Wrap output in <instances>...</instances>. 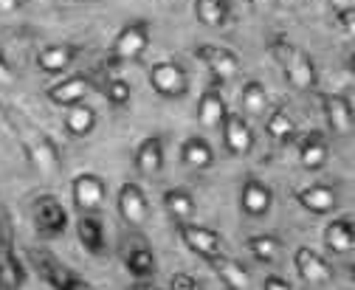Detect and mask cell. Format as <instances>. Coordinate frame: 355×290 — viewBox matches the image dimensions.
<instances>
[{
	"label": "cell",
	"mask_w": 355,
	"mask_h": 290,
	"mask_svg": "<svg viewBox=\"0 0 355 290\" xmlns=\"http://www.w3.org/2000/svg\"><path fill=\"white\" fill-rule=\"evenodd\" d=\"M9 121V127L15 133V138L20 141L23 152L28 155V161L34 163V167L46 175V178H54L60 175L62 170V155H60V147L54 144V138L46 133V130H40L37 124L26 116H20V110H12V107H0Z\"/></svg>",
	"instance_id": "cell-1"
},
{
	"label": "cell",
	"mask_w": 355,
	"mask_h": 290,
	"mask_svg": "<svg viewBox=\"0 0 355 290\" xmlns=\"http://www.w3.org/2000/svg\"><path fill=\"white\" fill-rule=\"evenodd\" d=\"M268 51L274 57V62L282 68L288 85L293 91H316L319 76H316V65L310 60V54L304 48H299L296 43H291L288 37H274L268 43Z\"/></svg>",
	"instance_id": "cell-2"
},
{
	"label": "cell",
	"mask_w": 355,
	"mask_h": 290,
	"mask_svg": "<svg viewBox=\"0 0 355 290\" xmlns=\"http://www.w3.org/2000/svg\"><path fill=\"white\" fill-rule=\"evenodd\" d=\"M147 48H150V23L147 20H130L127 26H121V31L113 39V46H110V62L113 65L136 62V60L144 57Z\"/></svg>",
	"instance_id": "cell-3"
},
{
	"label": "cell",
	"mask_w": 355,
	"mask_h": 290,
	"mask_svg": "<svg viewBox=\"0 0 355 290\" xmlns=\"http://www.w3.org/2000/svg\"><path fill=\"white\" fill-rule=\"evenodd\" d=\"M178 237L184 239V245L195 257H200L203 262H211L217 257H226V239L220 231L209 228V226H198V223H175Z\"/></svg>",
	"instance_id": "cell-4"
},
{
	"label": "cell",
	"mask_w": 355,
	"mask_h": 290,
	"mask_svg": "<svg viewBox=\"0 0 355 290\" xmlns=\"http://www.w3.org/2000/svg\"><path fill=\"white\" fill-rule=\"evenodd\" d=\"M31 220L42 239H57L68 231V209L57 194H40L31 203Z\"/></svg>",
	"instance_id": "cell-5"
},
{
	"label": "cell",
	"mask_w": 355,
	"mask_h": 290,
	"mask_svg": "<svg viewBox=\"0 0 355 290\" xmlns=\"http://www.w3.org/2000/svg\"><path fill=\"white\" fill-rule=\"evenodd\" d=\"M150 88L161 96V99H184L189 93V76L187 68L178 65L175 60H161L150 68L147 73Z\"/></svg>",
	"instance_id": "cell-6"
},
{
	"label": "cell",
	"mask_w": 355,
	"mask_h": 290,
	"mask_svg": "<svg viewBox=\"0 0 355 290\" xmlns=\"http://www.w3.org/2000/svg\"><path fill=\"white\" fill-rule=\"evenodd\" d=\"M322 113L327 118V127L333 136L349 138L355 133V105L347 93H333V91H316Z\"/></svg>",
	"instance_id": "cell-7"
},
{
	"label": "cell",
	"mask_w": 355,
	"mask_h": 290,
	"mask_svg": "<svg viewBox=\"0 0 355 290\" xmlns=\"http://www.w3.org/2000/svg\"><path fill=\"white\" fill-rule=\"evenodd\" d=\"M192 57L211 73L214 85H220V82H232L240 73V57L232 48L214 46V43H200V46H195Z\"/></svg>",
	"instance_id": "cell-8"
},
{
	"label": "cell",
	"mask_w": 355,
	"mask_h": 290,
	"mask_svg": "<svg viewBox=\"0 0 355 290\" xmlns=\"http://www.w3.org/2000/svg\"><path fill=\"white\" fill-rule=\"evenodd\" d=\"M31 265L49 282L51 290H87V284L51 251H31Z\"/></svg>",
	"instance_id": "cell-9"
},
{
	"label": "cell",
	"mask_w": 355,
	"mask_h": 290,
	"mask_svg": "<svg viewBox=\"0 0 355 290\" xmlns=\"http://www.w3.org/2000/svg\"><path fill=\"white\" fill-rule=\"evenodd\" d=\"M107 197V183L96 172H76L71 181V200L82 215H96Z\"/></svg>",
	"instance_id": "cell-10"
},
{
	"label": "cell",
	"mask_w": 355,
	"mask_h": 290,
	"mask_svg": "<svg viewBox=\"0 0 355 290\" xmlns=\"http://www.w3.org/2000/svg\"><path fill=\"white\" fill-rule=\"evenodd\" d=\"M116 209L127 226H132V228L144 226L150 220V197H147L144 186L136 181H124L116 194Z\"/></svg>",
	"instance_id": "cell-11"
},
{
	"label": "cell",
	"mask_w": 355,
	"mask_h": 290,
	"mask_svg": "<svg viewBox=\"0 0 355 290\" xmlns=\"http://www.w3.org/2000/svg\"><path fill=\"white\" fill-rule=\"evenodd\" d=\"M26 284V265L12 245V231L0 228V290H20Z\"/></svg>",
	"instance_id": "cell-12"
},
{
	"label": "cell",
	"mask_w": 355,
	"mask_h": 290,
	"mask_svg": "<svg viewBox=\"0 0 355 290\" xmlns=\"http://www.w3.org/2000/svg\"><path fill=\"white\" fill-rule=\"evenodd\" d=\"M220 130H223V147L232 158H243L254 149V130L251 124L243 113H226L223 124H220Z\"/></svg>",
	"instance_id": "cell-13"
},
{
	"label": "cell",
	"mask_w": 355,
	"mask_h": 290,
	"mask_svg": "<svg viewBox=\"0 0 355 290\" xmlns=\"http://www.w3.org/2000/svg\"><path fill=\"white\" fill-rule=\"evenodd\" d=\"M271 206H274L271 186L265 181H259V178H254V175H248L243 181V186H240V209H243V215L259 220V217H265L271 212Z\"/></svg>",
	"instance_id": "cell-14"
},
{
	"label": "cell",
	"mask_w": 355,
	"mask_h": 290,
	"mask_svg": "<svg viewBox=\"0 0 355 290\" xmlns=\"http://www.w3.org/2000/svg\"><path fill=\"white\" fill-rule=\"evenodd\" d=\"M121 262H124V271H127L132 279H136V282L153 279V276H155V268H158L155 251L150 248L147 239H132V242H127L124 254H121Z\"/></svg>",
	"instance_id": "cell-15"
},
{
	"label": "cell",
	"mask_w": 355,
	"mask_h": 290,
	"mask_svg": "<svg viewBox=\"0 0 355 290\" xmlns=\"http://www.w3.org/2000/svg\"><path fill=\"white\" fill-rule=\"evenodd\" d=\"M293 200L302 206L307 215L324 217V215H330L338 206V192H336L333 183H310V186L293 192Z\"/></svg>",
	"instance_id": "cell-16"
},
{
	"label": "cell",
	"mask_w": 355,
	"mask_h": 290,
	"mask_svg": "<svg viewBox=\"0 0 355 290\" xmlns=\"http://www.w3.org/2000/svg\"><path fill=\"white\" fill-rule=\"evenodd\" d=\"M132 163H136L139 175H144V178L161 175V172H164V163H166V141H164V136H158V133L147 136V138L136 147Z\"/></svg>",
	"instance_id": "cell-17"
},
{
	"label": "cell",
	"mask_w": 355,
	"mask_h": 290,
	"mask_svg": "<svg viewBox=\"0 0 355 290\" xmlns=\"http://www.w3.org/2000/svg\"><path fill=\"white\" fill-rule=\"evenodd\" d=\"M293 265H296V273L307 282V284H327L333 279V268L330 262L313 251L310 245H299L293 251Z\"/></svg>",
	"instance_id": "cell-18"
},
{
	"label": "cell",
	"mask_w": 355,
	"mask_h": 290,
	"mask_svg": "<svg viewBox=\"0 0 355 290\" xmlns=\"http://www.w3.org/2000/svg\"><path fill=\"white\" fill-rule=\"evenodd\" d=\"M91 91H94V79L91 76H87V73H71L62 82H57V85H51L46 93H49V99L54 105H60V107L68 110V107L85 102Z\"/></svg>",
	"instance_id": "cell-19"
},
{
	"label": "cell",
	"mask_w": 355,
	"mask_h": 290,
	"mask_svg": "<svg viewBox=\"0 0 355 290\" xmlns=\"http://www.w3.org/2000/svg\"><path fill=\"white\" fill-rule=\"evenodd\" d=\"M330 158V141L322 130H310L307 136H302L299 141V163L307 172H319L327 167Z\"/></svg>",
	"instance_id": "cell-20"
},
{
	"label": "cell",
	"mask_w": 355,
	"mask_h": 290,
	"mask_svg": "<svg viewBox=\"0 0 355 290\" xmlns=\"http://www.w3.org/2000/svg\"><path fill=\"white\" fill-rule=\"evenodd\" d=\"M76 239L91 257H102L107 248V234L105 223L99 215H79L76 217Z\"/></svg>",
	"instance_id": "cell-21"
},
{
	"label": "cell",
	"mask_w": 355,
	"mask_h": 290,
	"mask_svg": "<svg viewBox=\"0 0 355 290\" xmlns=\"http://www.w3.org/2000/svg\"><path fill=\"white\" fill-rule=\"evenodd\" d=\"M226 113H229V107H226V99L217 85H209L198 96V124L203 130H217L220 124H223Z\"/></svg>",
	"instance_id": "cell-22"
},
{
	"label": "cell",
	"mask_w": 355,
	"mask_h": 290,
	"mask_svg": "<svg viewBox=\"0 0 355 290\" xmlns=\"http://www.w3.org/2000/svg\"><path fill=\"white\" fill-rule=\"evenodd\" d=\"M322 239H324V248L330 254H349L355 248V217L341 215V217L330 220L324 226Z\"/></svg>",
	"instance_id": "cell-23"
},
{
	"label": "cell",
	"mask_w": 355,
	"mask_h": 290,
	"mask_svg": "<svg viewBox=\"0 0 355 290\" xmlns=\"http://www.w3.org/2000/svg\"><path fill=\"white\" fill-rule=\"evenodd\" d=\"M214 276L220 279L226 290H248L251 287V271L240 262V260H232V257H217L211 262H206Z\"/></svg>",
	"instance_id": "cell-24"
},
{
	"label": "cell",
	"mask_w": 355,
	"mask_h": 290,
	"mask_svg": "<svg viewBox=\"0 0 355 290\" xmlns=\"http://www.w3.org/2000/svg\"><path fill=\"white\" fill-rule=\"evenodd\" d=\"M73 60H76V48L73 46L54 43V46H42L37 51V60L34 62H37V68L42 73H62V71H68L73 65Z\"/></svg>",
	"instance_id": "cell-25"
},
{
	"label": "cell",
	"mask_w": 355,
	"mask_h": 290,
	"mask_svg": "<svg viewBox=\"0 0 355 290\" xmlns=\"http://www.w3.org/2000/svg\"><path fill=\"white\" fill-rule=\"evenodd\" d=\"M181 163L195 172H203L214 163V147L209 138L203 136H189L184 144H181Z\"/></svg>",
	"instance_id": "cell-26"
},
{
	"label": "cell",
	"mask_w": 355,
	"mask_h": 290,
	"mask_svg": "<svg viewBox=\"0 0 355 290\" xmlns=\"http://www.w3.org/2000/svg\"><path fill=\"white\" fill-rule=\"evenodd\" d=\"M161 203H164V212H166L175 223H189V220L195 217V212H198L192 192L184 189V186H172V189H166Z\"/></svg>",
	"instance_id": "cell-27"
},
{
	"label": "cell",
	"mask_w": 355,
	"mask_h": 290,
	"mask_svg": "<svg viewBox=\"0 0 355 290\" xmlns=\"http://www.w3.org/2000/svg\"><path fill=\"white\" fill-rule=\"evenodd\" d=\"M96 121H99L96 107L79 102V105L68 107V113H65V130H68L71 138H85V136H91V133H94Z\"/></svg>",
	"instance_id": "cell-28"
},
{
	"label": "cell",
	"mask_w": 355,
	"mask_h": 290,
	"mask_svg": "<svg viewBox=\"0 0 355 290\" xmlns=\"http://www.w3.org/2000/svg\"><path fill=\"white\" fill-rule=\"evenodd\" d=\"M265 133L271 136V141H279V144H288L296 138V121L291 118L285 105H277L268 113V118H265Z\"/></svg>",
	"instance_id": "cell-29"
},
{
	"label": "cell",
	"mask_w": 355,
	"mask_h": 290,
	"mask_svg": "<svg viewBox=\"0 0 355 290\" xmlns=\"http://www.w3.org/2000/svg\"><path fill=\"white\" fill-rule=\"evenodd\" d=\"M195 17L209 28L226 26L232 17V0H195Z\"/></svg>",
	"instance_id": "cell-30"
},
{
	"label": "cell",
	"mask_w": 355,
	"mask_h": 290,
	"mask_svg": "<svg viewBox=\"0 0 355 290\" xmlns=\"http://www.w3.org/2000/svg\"><path fill=\"white\" fill-rule=\"evenodd\" d=\"M245 248L259 265H274L279 260V251H282V239L274 234H254L245 239Z\"/></svg>",
	"instance_id": "cell-31"
},
{
	"label": "cell",
	"mask_w": 355,
	"mask_h": 290,
	"mask_svg": "<svg viewBox=\"0 0 355 290\" xmlns=\"http://www.w3.org/2000/svg\"><path fill=\"white\" fill-rule=\"evenodd\" d=\"M240 105H243V116H262L265 110H268L271 99H268V91H265V85L259 79H248L243 91H240Z\"/></svg>",
	"instance_id": "cell-32"
},
{
	"label": "cell",
	"mask_w": 355,
	"mask_h": 290,
	"mask_svg": "<svg viewBox=\"0 0 355 290\" xmlns=\"http://www.w3.org/2000/svg\"><path fill=\"white\" fill-rule=\"evenodd\" d=\"M105 99H107V105L110 107H116V110H121V107H127L130 102H132V88H130V82L127 79H121V76H113L107 85H105Z\"/></svg>",
	"instance_id": "cell-33"
},
{
	"label": "cell",
	"mask_w": 355,
	"mask_h": 290,
	"mask_svg": "<svg viewBox=\"0 0 355 290\" xmlns=\"http://www.w3.org/2000/svg\"><path fill=\"white\" fill-rule=\"evenodd\" d=\"M166 290H203V287H200V279L198 276H192L187 271H178V273H172Z\"/></svg>",
	"instance_id": "cell-34"
},
{
	"label": "cell",
	"mask_w": 355,
	"mask_h": 290,
	"mask_svg": "<svg viewBox=\"0 0 355 290\" xmlns=\"http://www.w3.org/2000/svg\"><path fill=\"white\" fill-rule=\"evenodd\" d=\"M336 20H338V26L355 39V6H347V9H338L336 12Z\"/></svg>",
	"instance_id": "cell-35"
},
{
	"label": "cell",
	"mask_w": 355,
	"mask_h": 290,
	"mask_svg": "<svg viewBox=\"0 0 355 290\" xmlns=\"http://www.w3.org/2000/svg\"><path fill=\"white\" fill-rule=\"evenodd\" d=\"M15 82H17V76H15V68L9 65V60H6L3 48H0V88H12Z\"/></svg>",
	"instance_id": "cell-36"
},
{
	"label": "cell",
	"mask_w": 355,
	"mask_h": 290,
	"mask_svg": "<svg viewBox=\"0 0 355 290\" xmlns=\"http://www.w3.org/2000/svg\"><path fill=\"white\" fill-rule=\"evenodd\" d=\"M262 290H293V284L279 273H268L265 282H262Z\"/></svg>",
	"instance_id": "cell-37"
},
{
	"label": "cell",
	"mask_w": 355,
	"mask_h": 290,
	"mask_svg": "<svg viewBox=\"0 0 355 290\" xmlns=\"http://www.w3.org/2000/svg\"><path fill=\"white\" fill-rule=\"evenodd\" d=\"M23 9V0H0V15H12Z\"/></svg>",
	"instance_id": "cell-38"
},
{
	"label": "cell",
	"mask_w": 355,
	"mask_h": 290,
	"mask_svg": "<svg viewBox=\"0 0 355 290\" xmlns=\"http://www.w3.org/2000/svg\"><path fill=\"white\" fill-rule=\"evenodd\" d=\"M327 3L338 12V9H347V6H355V0H327Z\"/></svg>",
	"instance_id": "cell-39"
},
{
	"label": "cell",
	"mask_w": 355,
	"mask_h": 290,
	"mask_svg": "<svg viewBox=\"0 0 355 290\" xmlns=\"http://www.w3.org/2000/svg\"><path fill=\"white\" fill-rule=\"evenodd\" d=\"M132 290H164V287H158V284H153L147 279V282H136V284H132Z\"/></svg>",
	"instance_id": "cell-40"
},
{
	"label": "cell",
	"mask_w": 355,
	"mask_h": 290,
	"mask_svg": "<svg viewBox=\"0 0 355 290\" xmlns=\"http://www.w3.org/2000/svg\"><path fill=\"white\" fill-rule=\"evenodd\" d=\"M248 3H251V6H257V9H265V6H271L274 0H248Z\"/></svg>",
	"instance_id": "cell-41"
},
{
	"label": "cell",
	"mask_w": 355,
	"mask_h": 290,
	"mask_svg": "<svg viewBox=\"0 0 355 290\" xmlns=\"http://www.w3.org/2000/svg\"><path fill=\"white\" fill-rule=\"evenodd\" d=\"M347 68H349V73H352V76H355V51H352V54H349V60H347Z\"/></svg>",
	"instance_id": "cell-42"
},
{
	"label": "cell",
	"mask_w": 355,
	"mask_h": 290,
	"mask_svg": "<svg viewBox=\"0 0 355 290\" xmlns=\"http://www.w3.org/2000/svg\"><path fill=\"white\" fill-rule=\"evenodd\" d=\"M349 276H352V282H355V262L349 265Z\"/></svg>",
	"instance_id": "cell-43"
}]
</instances>
